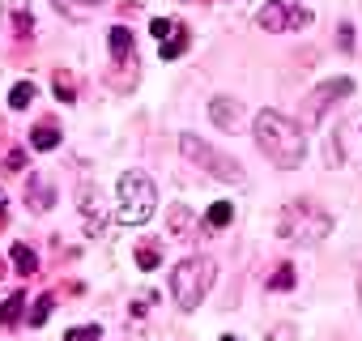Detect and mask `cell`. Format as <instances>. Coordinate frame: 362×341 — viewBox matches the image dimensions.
Segmentation results:
<instances>
[{"mask_svg": "<svg viewBox=\"0 0 362 341\" xmlns=\"http://www.w3.org/2000/svg\"><path fill=\"white\" fill-rule=\"evenodd\" d=\"M153 209H158V188H153V180L141 175V170L119 175V209H115V218H119L124 226H141V222L153 218Z\"/></svg>", "mask_w": 362, "mask_h": 341, "instance_id": "obj_4", "label": "cell"}, {"mask_svg": "<svg viewBox=\"0 0 362 341\" xmlns=\"http://www.w3.org/2000/svg\"><path fill=\"white\" fill-rule=\"evenodd\" d=\"M222 341H239V337H230V333H226V337H222Z\"/></svg>", "mask_w": 362, "mask_h": 341, "instance_id": "obj_32", "label": "cell"}, {"mask_svg": "<svg viewBox=\"0 0 362 341\" xmlns=\"http://www.w3.org/2000/svg\"><path fill=\"white\" fill-rule=\"evenodd\" d=\"M205 222H209L214 231H218V226H230V222H235V205H230V201H214V209H209Z\"/></svg>", "mask_w": 362, "mask_h": 341, "instance_id": "obj_20", "label": "cell"}, {"mask_svg": "<svg viewBox=\"0 0 362 341\" xmlns=\"http://www.w3.org/2000/svg\"><path fill=\"white\" fill-rule=\"evenodd\" d=\"M349 94H354V81H349V77L320 81V86L303 98V120H307V124H320V120H324V111H328L337 98H349Z\"/></svg>", "mask_w": 362, "mask_h": 341, "instance_id": "obj_7", "label": "cell"}, {"mask_svg": "<svg viewBox=\"0 0 362 341\" xmlns=\"http://www.w3.org/2000/svg\"><path fill=\"white\" fill-rule=\"evenodd\" d=\"M256 26L269 35H286V30H307L311 26V9L298 5V0H269V5L256 13Z\"/></svg>", "mask_w": 362, "mask_h": 341, "instance_id": "obj_6", "label": "cell"}, {"mask_svg": "<svg viewBox=\"0 0 362 341\" xmlns=\"http://www.w3.org/2000/svg\"><path fill=\"white\" fill-rule=\"evenodd\" d=\"M358 303H362V273H358Z\"/></svg>", "mask_w": 362, "mask_h": 341, "instance_id": "obj_31", "label": "cell"}, {"mask_svg": "<svg viewBox=\"0 0 362 341\" xmlns=\"http://www.w3.org/2000/svg\"><path fill=\"white\" fill-rule=\"evenodd\" d=\"M158 260H162V252H158V248H149V243H145V248H136V265H141V269H153Z\"/></svg>", "mask_w": 362, "mask_h": 341, "instance_id": "obj_25", "label": "cell"}, {"mask_svg": "<svg viewBox=\"0 0 362 341\" xmlns=\"http://www.w3.org/2000/svg\"><path fill=\"white\" fill-rule=\"evenodd\" d=\"M214 282H218V265L209 256H188V260H179L175 273H170V294H175V303L184 311H197L205 303V294L214 290Z\"/></svg>", "mask_w": 362, "mask_h": 341, "instance_id": "obj_3", "label": "cell"}, {"mask_svg": "<svg viewBox=\"0 0 362 341\" xmlns=\"http://www.w3.org/2000/svg\"><path fill=\"white\" fill-rule=\"evenodd\" d=\"M52 90H56V98H60V103H73V98H77V86H73V77H69V73H60V69H56V81H52Z\"/></svg>", "mask_w": 362, "mask_h": 341, "instance_id": "obj_22", "label": "cell"}, {"mask_svg": "<svg viewBox=\"0 0 362 341\" xmlns=\"http://www.w3.org/2000/svg\"><path fill=\"white\" fill-rule=\"evenodd\" d=\"M269 341H294V328H290V324H281V328H273V333H269Z\"/></svg>", "mask_w": 362, "mask_h": 341, "instance_id": "obj_29", "label": "cell"}, {"mask_svg": "<svg viewBox=\"0 0 362 341\" xmlns=\"http://www.w3.org/2000/svg\"><path fill=\"white\" fill-rule=\"evenodd\" d=\"M179 154H184L188 162H197L201 170H209V175L222 180V184H243V166H239V158L214 149V145L201 141L197 132H179Z\"/></svg>", "mask_w": 362, "mask_h": 341, "instance_id": "obj_5", "label": "cell"}, {"mask_svg": "<svg viewBox=\"0 0 362 341\" xmlns=\"http://www.w3.org/2000/svg\"><path fill=\"white\" fill-rule=\"evenodd\" d=\"M337 35H341V39H337V43H341V52H354V26H349V22H341V30H337Z\"/></svg>", "mask_w": 362, "mask_h": 341, "instance_id": "obj_27", "label": "cell"}, {"mask_svg": "<svg viewBox=\"0 0 362 341\" xmlns=\"http://www.w3.org/2000/svg\"><path fill=\"white\" fill-rule=\"evenodd\" d=\"M9 260H13V269L22 273V277H30L35 269H39V256L26 248V243H13V252H9Z\"/></svg>", "mask_w": 362, "mask_h": 341, "instance_id": "obj_14", "label": "cell"}, {"mask_svg": "<svg viewBox=\"0 0 362 341\" xmlns=\"http://www.w3.org/2000/svg\"><path fill=\"white\" fill-rule=\"evenodd\" d=\"M192 226H197V222H192V214H188L184 205H175V209H170V235H175V239H184Z\"/></svg>", "mask_w": 362, "mask_h": 341, "instance_id": "obj_19", "label": "cell"}, {"mask_svg": "<svg viewBox=\"0 0 362 341\" xmlns=\"http://www.w3.org/2000/svg\"><path fill=\"white\" fill-rule=\"evenodd\" d=\"M256 145H260L264 158H269L273 166H281V170H294V166L303 162V154H307L303 128H298L290 115L273 111V107H264V111L256 115Z\"/></svg>", "mask_w": 362, "mask_h": 341, "instance_id": "obj_1", "label": "cell"}, {"mask_svg": "<svg viewBox=\"0 0 362 341\" xmlns=\"http://www.w3.org/2000/svg\"><path fill=\"white\" fill-rule=\"evenodd\" d=\"M158 52H162V60H179V56L188 52V30H184V26H175V35H170V39H162V43H158Z\"/></svg>", "mask_w": 362, "mask_h": 341, "instance_id": "obj_12", "label": "cell"}, {"mask_svg": "<svg viewBox=\"0 0 362 341\" xmlns=\"http://www.w3.org/2000/svg\"><path fill=\"white\" fill-rule=\"evenodd\" d=\"M209 115H214V124H218V128H235V124L243 120V107H239L230 94H218V98L209 103Z\"/></svg>", "mask_w": 362, "mask_h": 341, "instance_id": "obj_9", "label": "cell"}, {"mask_svg": "<svg viewBox=\"0 0 362 341\" xmlns=\"http://www.w3.org/2000/svg\"><path fill=\"white\" fill-rule=\"evenodd\" d=\"M107 43H111V56H115V60L136 64V52H132V30H128V26H111V30H107Z\"/></svg>", "mask_w": 362, "mask_h": 341, "instance_id": "obj_10", "label": "cell"}, {"mask_svg": "<svg viewBox=\"0 0 362 341\" xmlns=\"http://www.w3.org/2000/svg\"><path fill=\"white\" fill-rule=\"evenodd\" d=\"M22 307H26V294H9L5 303H0V324H18Z\"/></svg>", "mask_w": 362, "mask_h": 341, "instance_id": "obj_21", "label": "cell"}, {"mask_svg": "<svg viewBox=\"0 0 362 341\" xmlns=\"http://www.w3.org/2000/svg\"><path fill=\"white\" fill-rule=\"evenodd\" d=\"M9 13H13L18 35H22V39H30V35H35V18H30V9H26V0H9Z\"/></svg>", "mask_w": 362, "mask_h": 341, "instance_id": "obj_15", "label": "cell"}, {"mask_svg": "<svg viewBox=\"0 0 362 341\" xmlns=\"http://www.w3.org/2000/svg\"><path fill=\"white\" fill-rule=\"evenodd\" d=\"M52 201H56V197H52V188L43 184V175H30V209H35V214H47Z\"/></svg>", "mask_w": 362, "mask_h": 341, "instance_id": "obj_13", "label": "cell"}, {"mask_svg": "<svg viewBox=\"0 0 362 341\" xmlns=\"http://www.w3.org/2000/svg\"><path fill=\"white\" fill-rule=\"evenodd\" d=\"M52 307H56V294H39L35 299V307H30V328H39V324H47V316H52Z\"/></svg>", "mask_w": 362, "mask_h": 341, "instance_id": "obj_18", "label": "cell"}, {"mask_svg": "<svg viewBox=\"0 0 362 341\" xmlns=\"http://www.w3.org/2000/svg\"><path fill=\"white\" fill-rule=\"evenodd\" d=\"M77 209H81V222L90 235H103L107 231V209H103V192L94 184H81L77 188Z\"/></svg>", "mask_w": 362, "mask_h": 341, "instance_id": "obj_8", "label": "cell"}, {"mask_svg": "<svg viewBox=\"0 0 362 341\" xmlns=\"http://www.w3.org/2000/svg\"><path fill=\"white\" fill-rule=\"evenodd\" d=\"M22 162H26V154H22V149H13V154L5 158V170H22Z\"/></svg>", "mask_w": 362, "mask_h": 341, "instance_id": "obj_28", "label": "cell"}, {"mask_svg": "<svg viewBox=\"0 0 362 341\" xmlns=\"http://www.w3.org/2000/svg\"><path fill=\"white\" fill-rule=\"evenodd\" d=\"M30 145H35V149H56V145H60V128H56V124H35Z\"/></svg>", "mask_w": 362, "mask_h": 341, "instance_id": "obj_16", "label": "cell"}, {"mask_svg": "<svg viewBox=\"0 0 362 341\" xmlns=\"http://www.w3.org/2000/svg\"><path fill=\"white\" fill-rule=\"evenodd\" d=\"M0 277H5V260H0Z\"/></svg>", "mask_w": 362, "mask_h": 341, "instance_id": "obj_33", "label": "cell"}, {"mask_svg": "<svg viewBox=\"0 0 362 341\" xmlns=\"http://www.w3.org/2000/svg\"><path fill=\"white\" fill-rule=\"evenodd\" d=\"M35 94H39L35 81H18V86L9 90V107H13V111H26V107L35 103Z\"/></svg>", "mask_w": 362, "mask_h": 341, "instance_id": "obj_17", "label": "cell"}, {"mask_svg": "<svg viewBox=\"0 0 362 341\" xmlns=\"http://www.w3.org/2000/svg\"><path fill=\"white\" fill-rule=\"evenodd\" d=\"M9 201H5V192H0V226H5V218H9V209H5Z\"/></svg>", "mask_w": 362, "mask_h": 341, "instance_id": "obj_30", "label": "cell"}, {"mask_svg": "<svg viewBox=\"0 0 362 341\" xmlns=\"http://www.w3.org/2000/svg\"><path fill=\"white\" fill-rule=\"evenodd\" d=\"M328 231H332V214H328L324 205H315V201H290V205H281V214H277V235H281L286 243L315 248V243L328 239Z\"/></svg>", "mask_w": 362, "mask_h": 341, "instance_id": "obj_2", "label": "cell"}, {"mask_svg": "<svg viewBox=\"0 0 362 341\" xmlns=\"http://www.w3.org/2000/svg\"><path fill=\"white\" fill-rule=\"evenodd\" d=\"M64 341H103V328L98 324H77L64 333Z\"/></svg>", "mask_w": 362, "mask_h": 341, "instance_id": "obj_23", "label": "cell"}, {"mask_svg": "<svg viewBox=\"0 0 362 341\" xmlns=\"http://www.w3.org/2000/svg\"><path fill=\"white\" fill-rule=\"evenodd\" d=\"M294 286V269L290 265H277V273L269 277V290H290Z\"/></svg>", "mask_w": 362, "mask_h": 341, "instance_id": "obj_24", "label": "cell"}, {"mask_svg": "<svg viewBox=\"0 0 362 341\" xmlns=\"http://www.w3.org/2000/svg\"><path fill=\"white\" fill-rule=\"evenodd\" d=\"M175 26H179V22H166V18H153V35H158V43H162V39H170V35H175Z\"/></svg>", "mask_w": 362, "mask_h": 341, "instance_id": "obj_26", "label": "cell"}, {"mask_svg": "<svg viewBox=\"0 0 362 341\" xmlns=\"http://www.w3.org/2000/svg\"><path fill=\"white\" fill-rule=\"evenodd\" d=\"M98 5H103V0H56V9H60L64 18H73V22L94 18V13H98Z\"/></svg>", "mask_w": 362, "mask_h": 341, "instance_id": "obj_11", "label": "cell"}]
</instances>
